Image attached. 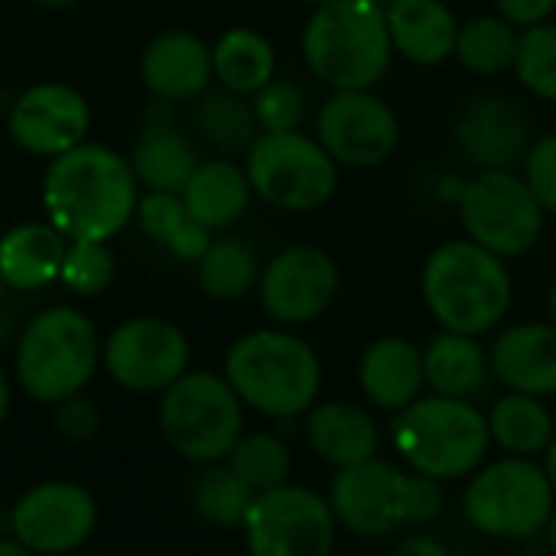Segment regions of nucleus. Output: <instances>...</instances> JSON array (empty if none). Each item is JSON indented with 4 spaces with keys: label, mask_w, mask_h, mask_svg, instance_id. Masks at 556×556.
Here are the masks:
<instances>
[{
    "label": "nucleus",
    "mask_w": 556,
    "mask_h": 556,
    "mask_svg": "<svg viewBox=\"0 0 556 556\" xmlns=\"http://www.w3.org/2000/svg\"><path fill=\"white\" fill-rule=\"evenodd\" d=\"M68 241L49 222H23L0 235V277L7 290L36 293L59 280Z\"/></svg>",
    "instance_id": "nucleus-25"
},
{
    "label": "nucleus",
    "mask_w": 556,
    "mask_h": 556,
    "mask_svg": "<svg viewBox=\"0 0 556 556\" xmlns=\"http://www.w3.org/2000/svg\"><path fill=\"white\" fill-rule=\"evenodd\" d=\"M300 52L329 91L375 88L394 62L388 13L378 0H326L306 16Z\"/></svg>",
    "instance_id": "nucleus-3"
},
{
    "label": "nucleus",
    "mask_w": 556,
    "mask_h": 556,
    "mask_svg": "<svg viewBox=\"0 0 556 556\" xmlns=\"http://www.w3.org/2000/svg\"><path fill=\"white\" fill-rule=\"evenodd\" d=\"M521 29L498 13H479L459 23L453 59L476 78H495L515 68Z\"/></svg>",
    "instance_id": "nucleus-33"
},
{
    "label": "nucleus",
    "mask_w": 556,
    "mask_h": 556,
    "mask_svg": "<svg viewBox=\"0 0 556 556\" xmlns=\"http://www.w3.org/2000/svg\"><path fill=\"white\" fill-rule=\"evenodd\" d=\"M485 420H489L492 443L502 446L508 456H521V459L544 453L556 437L554 417L544 397H531V394L508 391L492 404Z\"/></svg>",
    "instance_id": "nucleus-32"
},
{
    "label": "nucleus",
    "mask_w": 556,
    "mask_h": 556,
    "mask_svg": "<svg viewBox=\"0 0 556 556\" xmlns=\"http://www.w3.org/2000/svg\"><path fill=\"white\" fill-rule=\"evenodd\" d=\"M515 78L518 85L538 98L556 104V23H538L521 29L518 55H515Z\"/></svg>",
    "instance_id": "nucleus-36"
},
{
    "label": "nucleus",
    "mask_w": 556,
    "mask_h": 556,
    "mask_svg": "<svg viewBox=\"0 0 556 556\" xmlns=\"http://www.w3.org/2000/svg\"><path fill=\"white\" fill-rule=\"evenodd\" d=\"M544 534H547V544H551V551L556 554V508H554V515H551V521H547V528H544Z\"/></svg>",
    "instance_id": "nucleus-48"
},
{
    "label": "nucleus",
    "mask_w": 556,
    "mask_h": 556,
    "mask_svg": "<svg viewBox=\"0 0 556 556\" xmlns=\"http://www.w3.org/2000/svg\"><path fill=\"white\" fill-rule=\"evenodd\" d=\"M94 498L65 479L26 489L10 511V534L36 556L75 554L94 531Z\"/></svg>",
    "instance_id": "nucleus-16"
},
{
    "label": "nucleus",
    "mask_w": 556,
    "mask_h": 556,
    "mask_svg": "<svg viewBox=\"0 0 556 556\" xmlns=\"http://www.w3.org/2000/svg\"><path fill=\"white\" fill-rule=\"evenodd\" d=\"M222 375L244 407L274 420L306 417L323 391L316 349L290 329H254L241 336L225 352Z\"/></svg>",
    "instance_id": "nucleus-4"
},
{
    "label": "nucleus",
    "mask_w": 556,
    "mask_h": 556,
    "mask_svg": "<svg viewBox=\"0 0 556 556\" xmlns=\"http://www.w3.org/2000/svg\"><path fill=\"white\" fill-rule=\"evenodd\" d=\"M189 121L199 140H205L212 150L231 156V153H248L254 137L261 134L251 98L228 91V88H208L195 101H189Z\"/></svg>",
    "instance_id": "nucleus-29"
},
{
    "label": "nucleus",
    "mask_w": 556,
    "mask_h": 556,
    "mask_svg": "<svg viewBox=\"0 0 556 556\" xmlns=\"http://www.w3.org/2000/svg\"><path fill=\"white\" fill-rule=\"evenodd\" d=\"M212 68L222 88L254 98L267 81L277 78V49L264 33L251 26H231L212 46Z\"/></svg>",
    "instance_id": "nucleus-28"
},
{
    "label": "nucleus",
    "mask_w": 556,
    "mask_h": 556,
    "mask_svg": "<svg viewBox=\"0 0 556 556\" xmlns=\"http://www.w3.org/2000/svg\"><path fill=\"white\" fill-rule=\"evenodd\" d=\"M316 140L339 169H375L401 147V117L375 88L329 91L316 111Z\"/></svg>",
    "instance_id": "nucleus-12"
},
{
    "label": "nucleus",
    "mask_w": 556,
    "mask_h": 556,
    "mask_svg": "<svg viewBox=\"0 0 556 556\" xmlns=\"http://www.w3.org/2000/svg\"><path fill=\"white\" fill-rule=\"evenodd\" d=\"M13 332H16V323H13V316L0 306V349H7V345L13 342Z\"/></svg>",
    "instance_id": "nucleus-43"
},
{
    "label": "nucleus",
    "mask_w": 556,
    "mask_h": 556,
    "mask_svg": "<svg viewBox=\"0 0 556 556\" xmlns=\"http://www.w3.org/2000/svg\"><path fill=\"white\" fill-rule=\"evenodd\" d=\"M0 556H36L33 551H26L16 538H0Z\"/></svg>",
    "instance_id": "nucleus-45"
},
{
    "label": "nucleus",
    "mask_w": 556,
    "mask_h": 556,
    "mask_svg": "<svg viewBox=\"0 0 556 556\" xmlns=\"http://www.w3.org/2000/svg\"><path fill=\"white\" fill-rule=\"evenodd\" d=\"M394 446L414 472L453 482L469 479L485 463L492 433L479 404L427 394L397 414Z\"/></svg>",
    "instance_id": "nucleus-7"
},
{
    "label": "nucleus",
    "mask_w": 556,
    "mask_h": 556,
    "mask_svg": "<svg viewBox=\"0 0 556 556\" xmlns=\"http://www.w3.org/2000/svg\"><path fill=\"white\" fill-rule=\"evenodd\" d=\"M16 381L39 404H59L81 394L101 365V339L94 323L75 306H49L36 313L16 336Z\"/></svg>",
    "instance_id": "nucleus-6"
},
{
    "label": "nucleus",
    "mask_w": 556,
    "mask_h": 556,
    "mask_svg": "<svg viewBox=\"0 0 556 556\" xmlns=\"http://www.w3.org/2000/svg\"><path fill=\"white\" fill-rule=\"evenodd\" d=\"M309 7H319V3H326V0H306Z\"/></svg>",
    "instance_id": "nucleus-52"
},
{
    "label": "nucleus",
    "mask_w": 556,
    "mask_h": 556,
    "mask_svg": "<svg viewBox=\"0 0 556 556\" xmlns=\"http://www.w3.org/2000/svg\"><path fill=\"white\" fill-rule=\"evenodd\" d=\"M495 13L505 16L511 26L528 29V26L554 20L556 0H495Z\"/></svg>",
    "instance_id": "nucleus-41"
},
{
    "label": "nucleus",
    "mask_w": 556,
    "mask_h": 556,
    "mask_svg": "<svg viewBox=\"0 0 556 556\" xmlns=\"http://www.w3.org/2000/svg\"><path fill=\"white\" fill-rule=\"evenodd\" d=\"M101 427V414L94 407V401L81 397V394H72L65 401L55 404V430L62 440L68 443H85L98 433Z\"/></svg>",
    "instance_id": "nucleus-40"
},
{
    "label": "nucleus",
    "mask_w": 556,
    "mask_h": 556,
    "mask_svg": "<svg viewBox=\"0 0 556 556\" xmlns=\"http://www.w3.org/2000/svg\"><path fill=\"white\" fill-rule=\"evenodd\" d=\"M10 378H7V371H3V365H0V424L7 420V414H10Z\"/></svg>",
    "instance_id": "nucleus-44"
},
{
    "label": "nucleus",
    "mask_w": 556,
    "mask_h": 556,
    "mask_svg": "<svg viewBox=\"0 0 556 556\" xmlns=\"http://www.w3.org/2000/svg\"><path fill=\"white\" fill-rule=\"evenodd\" d=\"M556 508V492L544 466L505 456L479 466L463 492V511L469 525L498 541H525L547 528Z\"/></svg>",
    "instance_id": "nucleus-10"
},
{
    "label": "nucleus",
    "mask_w": 556,
    "mask_h": 556,
    "mask_svg": "<svg viewBox=\"0 0 556 556\" xmlns=\"http://www.w3.org/2000/svg\"><path fill=\"white\" fill-rule=\"evenodd\" d=\"M160 430L173 453L189 463L212 466L228 459L244 433V404L215 371H186L163 391Z\"/></svg>",
    "instance_id": "nucleus-8"
},
{
    "label": "nucleus",
    "mask_w": 556,
    "mask_h": 556,
    "mask_svg": "<svg viewBox=\"0 0 556 556\" xmlns=\"http://www.w3.org/2000/svg\"><path fill=\"white\" fill-rule=\"evenodd\" d=\"M531 114L502 91H482L453 121V140L479 169H518L534 143Z\"/></svg>",
    "instance_id": "nucleus-18"
},
{
    "label": "nucleus",
    "mask_w": 556,
    "mask_h": 556,
    "mask_svg": "<svg viewBox=\"0 0 556 556\" xmlns=\"http://www.w3.org/2000/svg\"><path fill=\"white\" fill-rule=\"evenodd\" d=\"M547 313H551V323L556 326V277L551 283V293H547Z\"/></svg>",
    "instance_id": "nucleus-49"
},
{
    "label": "nucleus",
    "mask_w": 556,
    "mask_h": 556,
    "mask_svg": "<svg viewBox=\"0 0 556 556\" xmlns=\"http://www.w3.org/2000/svg\"><path fill=\"white\" fill-rule=\"evenodd\" d=\"M244 173L261 202L296 215L323 208L339 189V163L306 130H261L244 153Z\"/></svg>",
    "instance_id": "nucleus-9"
},
{
    "label": "nucleus",
    "mask_w": 556,
    "mask_h": 556,
    "mask_svg": "<svg viewBox=\"0 0 556 556\" xmlns=\"http://www.w3.org/2000/svg\"><path fill=\"white\" fill-rule=\"evenodd\" d=\"M134 218H137L140 231L150 241H156L163 251H169L176 261H186V264H199V257L205 254V248L215 238L208 228H202L189 215L182 195H176V192H147V195H140Z\"/></svg>",
    "instance_id": "nucleus-31"
},
{
    "label": "nucleus",
    "mask_w": 556,
    "mask_h": 556,
    "mask_svg": "<svg viewBox=\"0 0 556 556\" xmlns=\"http://www.w3.org/2000/svg\"><path fill=\"white\" fill-rule=\"evenodd\" d=\"M62 556H91V554H81V551H75V554H62Z\"/></svg>",
    "instance_id": "nucleus-53"
},
{
    "label": "nucleus",
    "mask_w": 556,
    "mask_h": 556,
    "mask_svg": "<svg viewBox=\"0 0 556 556\" xmlns=\"http://www.w3.org/2000/svg\"><path fill=\"white\" fill-rule=\"evenodd\" d=\"M264 261L257 248L241 235H218L195 264L199 287L218 303H238L257 290Z\"/></svg>",
    "instance_id": "nucleus-30"
},
{
    "label": "nucleus",
    "mask_w": 556,
    "mask_h": 556,
    "mask_svg": "<svg viewBox=\"0 0 556 556\" xmlns=\"http://www.w3.org/2000/svg\"><path fill=\"white\" fill-rule=\"evenodd\" d=\"M521 176L534 192V199L541 202V208L547 215H556V130L534 137L521 163Z\"/></svg>",
    "instance_id": "nucleus-39"
},
{
    "label": "nucleus",
    "mask_w": 556,
    "mask_h": 556,
    "mask_svg": "<svg viewBox=\"0 0 556 556\" xmlns=\"http://www.w3.org/2000/svg\"><path fill=\"white\" fill-rule=\"evenodd\" d=\"M140 182L127 156L104 143H78L46 166V222L65 241H111L134 222Z\"/></svg>",
    "instance_id": "nucleus-1"
},
{
    "label": "nucleus",
    "mask_w": 556,
    "mask_h": 556,
    "mask_svg": "<svg viewBox=\"0 0 556 556\" xmlns=\"http://www.w3.org/2000/svg\"><path fill=\"white\" fill-rule=\"evenodd\" d=\"M384 13L394 55L424 68L453 59L463 20L446 0H394Z\"/></svg>",
    "instance_id": "nucleus-23"
},
{
    "label": "nucleus",
    "mask_w": 556,
    "mask_h": 556,
    "mask_svg": "<svg viewBox=\"0 0 556 556\" xmlns=\"http://www.w3.org/2000/svg\"><path fill=\"white\" fill-rule=\"evenodd\" d=\"M261 130H300L309 114V91L296 78H274L251 98Z\"/></svg>",
    "instance_id": "nucleus-38"
},
{
    "label": "nucleus",
    "mask_w": 556,
    "mask_h": 556,
    "mask_svg": "<svg viewBox=\"0 0 556 556\" xmlns=\"http://www.w3.org/2000/svg\"><path fill=\"white\" fill-rule=\"evenodd\" d=\"M179 195L189 215L215 235L235 228L248 215L254 189L244 173V163H235L231 156H212L195 166Z\"/></svg>",
    "instance_id": "nucleus-24"
},
{
    "label": "nucleus",
    "mask_w": 556,
    "mask_h": 556,
    "mask_svg": "<svg viewBox=\"0 0 556 556\" xmlns=\"http://www.w3.org/2000/svg\"><path fill=\"white\" fill-rule=\"evenodd\" d=\"M459 225L469 241L515 261L531 254L547 225V212L518 169H479L459 192Z\"/></svg>",
    "instance_id": "nucleus-11"
},
{
    "label": "nucleus",
    "mask_w": 556,
    "mask_h": 556,
    "mask_svg": "<svg viewBox=\"0 0 556 556\" xmlns=\"http://www.w3.org/2000/svg\"><path fill=\"white\" fill-rule=\"evenodd\" d=\"M339 283V264L326 248L290 244L264 261L257 300L277 326H306L336 303Z\"/></svg>",
    "instance_id": "nucleus-15"
},
{
    "label": "nucleus",
    "mask_w": 556,
    "mask_h": 556,
    "mask_svg": "<svg viewBox=\"0 0 556 556\" xmlns=\"http://www.w3.org/2000/svg\"><path fill=\"white\" fill-rule=\"evenodd\" d=\"M127 163L147 192L179 195L189 176L195 173V166L202 163V153L186 130H179L173 121H163V124H143V130L134 137Z\"/></svg>",
    "instance_id": "nucleus-27"
},
{
    "label": "nucleus",
    "mask_w": 556,
    "mask_h": 556,
    "mask_svg": "<svg viewBox=\"0 0 556 556\" xmlns=\"http://www.w3.org/2000/svg\"><path fill=\"white\" fill-rule=\"evenodd\" d=\"M108 378L137 394H163L189 371L186 332L160 316H134L111 329L101 345Z\"/></svg>",
    "instance_id": "nucleus-14"
},
{
    "label": "nucleus",
    "mask_w": 556,
    "mask_h": 556,
    "mask_svg": "<svg viewBox=\"0 0 556 556\" xmlns=\"http://www.w3.org/2000/svg\"><path fill=\"white\" fill-rule=\"evenodd\" d=\"M29 3H36V7H46V10H62V7H72V3H78V0H29Z\"/></svg>",
    "instance_id": "nucleus-47"
},
{
    "label": "nucleus",
    "mask_w": 556,
    "mask_h": 556,
    "mask_svg": "<svg viewBox=\"0 0 556 556\" xmlns=\"http://www.w3.org/2000/svg\"><path fill=\"white\" fill-rule=\"evenodd\" d=\"M228 466L254 495H264L280 485H290L293 456L277 433L254 430V433H241V440L231 446Z\"/></svg>",
    "instance_id": "nucleus-35"
},
{
    "label": "nucleus",
    "mask_w": 556,
    "mask_h": 556,
    "mask_svg": "<svg viewBox=\"0 0 556 556\" xmlns=\"http://www.w3.org/2000/svg\"><path fill=\"white\" fill-rule=\"evenodd\" d=\"M358 384L368 404H375L378 410H407L417 397H424L427 388L424 349L401 336H384L371 342L358 362Z\"/></svg>",
    "instance_id": "nucleus-21"
},
{
    "label": "nucleus",
    "mask_w": 556,
    "mask_h": 556,
    "mask_svg": "<svg viewBox=\"0 0 556 556\" xmlns=\"http://www.w3.org/2000/svg\"><path fill=\"white\" fill-rule=\"evenodd\" d=\"M114 274H117V261L108 241H68L59 274L65 290H72L75 296H94L114 283Z\"/></svg>",
    "instance_id": "nucleus-37"
},
{
    "label": "nucleus",
    "mask_w": 556,
    "mask_h": 556,
    "mask_svg": "<svg viewBox=\"0 0 556 556\" xmlns=\"http://www.w3.org/2000/svg\"><path fill=\"white\" fill-rule=\"evenodd\" d=\"M91 108L81 91L65 81H39L16 94L7 108V130L13 143L33 156H62L85 143Z\"/></svg>",
    "instance_id": "nucleus-17"
},
{
    "label": "nucleus",
    "mask_w": 556,
    "mask_h": 556,
    "mask_svg": "<svg viewBox=\"0 0 556 556\" xmlns=\"http://www.w3.org/2000/svg\"><path fill=\"white\" fill-rule=\"evenodd\" d=\"M391 556H450V551L437 538H430V534H410V538H404L394 547Z\"/></svg>",
    "instance_id": "nucleus-42"
},
{
    "label": "nucleus",
    "mask_w": 556,
    "mask_h": 556,
    "mask_svg": "<svg viewBox=\"0 0 556 556\" xmlns=\"http://www.w3.org/2000/svg\"><path fill=\"white\" fill-rule=\"evenodd\" d=\"M3 296H7V283H3V277H0V306H3Z\"/></svg>",
    "instance_id": "nucleus-50"
},
{
    "label": "nucleus",
    "mask_w": 556,
    "mask_h": 556,
    "mask_svg": "<svg viewBox=\"0 0 556 556\" xmlns=\"http://www.w3.org/2000/svg\"><path fill=\"white\" fill-rule=\"evenodd\" d=\"M303 433L309 450L336 469L362 466L375 459L381 446L375 417L352 401H323V404L316 401L306 410Z\"/></svg>",
    "instance_id": "nucleus-22"
},
{
    "label": "nucleus",
    "mask_w": 556,
    "mask_h": 556,
    "mask_svg": "<svg viewBox=\"0 0 556 556\" xmlns=\"http://www.w3.org/2000/svg\"><path fill=\"white\" fill-rule=\"evenodd\" d=\"M140 78L150 98L186 104L212 88V46L189 29H166L153 36L140 55Z\"/></svg>",
    "instance_id": "nucleus-19"
},
{
    "label": "nucleus",
    "mask_w": 556,
    "mask_h": 556,
    "mask_svg": "<svg viewBox=\"0 0 556 556\" xmlns=\"http://www.w3.org/2000/svg\"><path fill=\"white\" fill-rule=\"evenodd\" d=\"M241 528L248 556H332L339 521L319 492L280 485L254 498Z\"/></svg>",
    "instance_id": "nucleus-13"
},
{
    "label": "nucleus",
    "mask_w": 556,
    "mask_h": 556,
    "mask_svg": "<svg viewBox=\"0 0 556 556\" xmlns=\"http://www.w3.org/2000/svg\"><path fill=\"white\" fill-rule=\"evenodd\" d=\"M420 293L446 332L485 336L498 329L515 300L508 261L469 238L437 244L420 270Z\"/></svg>",
    "instance_id": "nucleus-2"
},
{
    "label": "nucleus",
    "mask_w": 556,
    "mask_h": 556,
    "mask_svg": "<svg viewBox=\"0 0 556 556\" xmlns=\"http://www.w3.org/2000/svg\"><path fill=\"white\" fill-rule=\"evenodd\" d=\"M544 472H547V479H551V485H554L556 492V437L551 440V446L544 450Z\"/></svg>",
    "instance_id": "nucleus-46"
},
{
    "label": "nucleus",
    "mask_w": 556,
    "mask_h": 556,
    "mask_svg": "<svg viewBox=\"0 0 556 556\" xmlns=\"http://www.w3.org/2000/svg\"><path fill=\"white\" fill-rule=\"evenodd\" d=\"M424 371H427V388L433 394L472 401V404H479V397H485L495 381L489 349H482L476 336L446 332V329L427 342Z\"/></svg>",
    "instance_id": "nucleus-26"
},
{
    "label": "nucleus",
    "mask_w": 556,
    "mask_h": 556,
    "mask_svg": "<svg viewBox=\"0 0 556 556\" xmlns=\"http://www.w3.org/2000/svg\"><path fill=\"white\" fill-rule=\"evenodd\" d=\"M254 492L231 472V466L225 463H212L205 466L189 489V505L195 511L199 521L212 525V528H241L251 505H254Z\"/></svg>",
    "instance_id": "nucleus-34"
},
{
    "label": "nucleus",
    "mask_w": 556,
    "mask_h": 556,
    "mask_svg": "<svg viewBox=\"0 0 556 556\" xmlns=\"http://www.w3.org/2000/svg\"><path fill=\"white\" fill-rule=\"evenodd\" d=\"M326 498L336 521L358 538H384L407 525H427L446 505L443 482L414 469L404 472L378 456L336 469Z\"/></svg>",
    "instance_id": "nucleus-5"
},
{
    "label": "nucleus",
    "mask_w": 556,
    "mask_h": 556,
    "mask_svg": "<svg viewBox=\"0 0 556 556\" xmlns=\"http://www.w3.org/2000/svg\"><path fill=\"white\" fill-rule=\"evenodd\" d=\"M378 3H381V7H384V10H388V7H391V3H394V0H378Z\"/></svg>",
    "instance_id": "nucleus-51"
},
{
    "label": "nucleus",
    "mask_w": 556,
    "mask_h": 556,
    "mask_svg": "<svg viewBox=\"0 0 556 556\" xmlns=\"http://www.w3.org/2000/svg\"><path fill=\"white\" fill-rule=\"evenodd\" d=\"M492 375L515 394L551 397L556 394V326L515 323L502 329L489 349Z\"/></svg>",
    "instance_id": "nucleus-20"
}]
</instances>
